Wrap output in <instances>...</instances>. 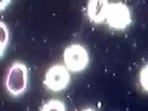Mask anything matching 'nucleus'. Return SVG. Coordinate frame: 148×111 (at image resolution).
I'll list each match as a JSON object with an SVG mask.
<instances>
[{
  "mask_svg": "<svg viewBox=\"0 0 148 111\" xmlns=\"http://www.w3.org/2000/svg\"><path fill=\"white\" fill-rule=\"evenodd\" d=\"M28 83V70L22 62L13 63L8 72L5 85L7 91L14 97L24 93Z\"/></svg>",
  "mask_w": 148,
  "mask_h": 111,
  "instance_id": "f257e3e1",
  "label": "nucleus"
},
{
  "mask_svg": "<svg viewBox=\"0 0 148 111\" xmlns=\"http://www.w3.org/2000/svg\"><path fill=\"white\" fill-rule=\"evenodd\" d=\"M63 59L67 69L74 73L84 71L90 61L88 51L80 44L67 46L64 51Z\"/></svg>",
  "mask_w": 148,
  "mask_h": 111,
  "instance_id": "f03ea898",
  "label": "nucleus"
},
{
  "mask_svg": "<svg viewBox=\"0 0 148 111\" xmlns=\"http://www.w3.org/2000/svg\"><path fill=\"white\" fill-rule=\"evenodd\" d=\"M106 21L112 29L123 30L132 24L131 12L126 4L122 2L110 3Z\"/></svg>",
  "mask_w": 148,
  "mask_h": 111,
  "instance_id": "7ed1b4c3",
  "label": "nucleus"
},
{
  "mask_svg": "<svg viewBox=\"0 0 148 111\" xmlns=\"http://www.w3.org/2000/svg\"><path fill=\"white\" fill-rule=\"evenodd\" d=\"M70 82L71 75L67 67L55 64L46 71L43 83L48 90L56 92L66 89Z\"/></svg>",
  "mask_w": 148,
  "mask_h": 111,
  "instance_id": "20e7f679",
  "label": "nucleus"
},
{
  "mask_svg": "<svg viewBox=\"0 0 148 111\" xmlns=\"http://www.w3.org/2000/svg\"><path fill=\"white\" fill-rule=\"evenodd\" d=\"M109 4L105 0L90 1L87 6V13L90 20L98 24L106 21Z\"/></svg>",
  "mask_w": 148,
  "mask_h": 111,
  "instance_id": "39448f33",
  "label": "nucleus"
},
{
  "mask_svg": "<svg viewBox=\"0 0 148 111\" xmlns=\"http://www.w3.org/2000/svg\"><path fill=\"white\" fill-rule=\"evenodd\" d=\"M40 111H66V108L62 101L51 99L43 105Z\"/></svg>",
  "mask_w": 148,
  "mask_h": 111,
  "instance_id": "423d86ee",
  "label": "nucleus"
},
{
  "mask_svg": "<svg viewBox=\"0 0 148 111\" xmlns=\"http://www.w3.org/2000/svg\"><path fill=\"white\" fill-rule=\"evenodd\" d=\"M1 56H2L4 49H6L9 40L8 31L6 25L4 24L3 22L1 23Z\"/></svg>",
  "mask_w": 148,
  "mask_h": 111,
  "instance_id": "0eeeda50",
  "label": "nucleus"
},
{
  "mask_svg": "<svg viewBox=\"0 0 148 111\" xmlns=\"http://www.w3.org/2000/svg\"><path fill=\"white\" fill-rule=\"evenodd\" d=\"M140 81L143 90L148 92V64L141 69L140 74Z\"/></svg>",
  "mask_w": 148,
  "mask_h": 111,
  "instance_id": "6e6552de",
  "label": "nucleus"
},
{
  "mask_svg": "<svg viewBox=\"0 0 148 111\" xmlns=\"http://www.w3.org/2000/svg\"><path fill=\"white\" fill-rule=\"evenodd\" d=\"M82 111H96V110H94L93 109H92V108H86V109H83Z\"/></svg>",
  "mask_w": 148,
  "mask_h": 111,
  "instance_id": "1a4fd4ad",
  "label": "nucleus"
}]
</instances>
